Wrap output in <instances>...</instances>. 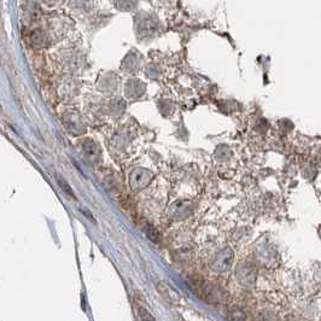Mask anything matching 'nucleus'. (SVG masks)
<instances>
[{
	"instance_id": "f257e3e1",
	"label": "nucleus",
	"mask_w": 321,
	"mask_h": 321,
	"mask_svg": "<svg viewBox=\"0 0 321 321\" xmlns=\"http://www.w3.org/2000/svg\"><path fill=\"white\" fill-rule=\"evenodd\" d=\"M233 260L234 255L232 249L226 248L223 249V250L219 251V253L214 256L212 262H210V268L216 273H225L229 270V268L232 267Z\"/></svg>"
},
{
	"instance_id": "f03ea898",
	"label": "nucleus",
	"mask_w": 321,
	"mask_h": 321,
	"mask_svg": "<svg viewBox=\"0 0 321 321\" xmlns=\"http://www.w3.org/2000/svg\"><path fill=\"white\" fill-rule=\"evenodd\" d=\"M153 175L150 171L144 168H137L135 171L132 172V174L130 176L131 187L133 188L134 191L143 190L144 187H146L147 185L150 184Z\"/></svg>"
},
{
	"instance_id": "7ed1b4c3",
	"label": "nucleus",
	"mask_w": 321,
	"mask_h": 321,
	"mask_svg": "<svg viewBox=\"0 0 321 321\" xmlns=\"http://www.w3.org/2000/svg\"><path fill=\"white\" fill-rule=\"evenodd\" d=\"M64 124L71 133L81 134L85 132V126L81 121V117L76 112H68L64 115Z\"/></svg>"
},
{
	"instance_id": "20e7f679",
	"label": "nucleus",
	"mask_w": 321,
	"mask_h": 321,
	"mask_svg": "<svg viewBox=\"0 0 321 321\" xmlns=\"http://www.w3.org/2000/svg\"><path fill=\"white\" fill-rule=\"evenodd\" d=\"M83 150L85 156L87 157L88 160L91 162L97 163L100 159V149L98 146V144L94 143L93 140L86 139L83 143Z\"/></svg>"
},
{
	"instance_id": "39448f33",
	"label": "nucleus",
	"mask_w": 321,
	"mask_h": 321,
	"mask_svg": "<svg viewBox=\"0 0 321 321\" xmlns=\"http://www.w3.org/2000/svg\"><path fill=\"white\" fill-rule=\"evenodd\" d=\"M156 28V21L152 17H143L138 21L137 29L141 35H146Z\"/></svg>"
},
{
	"instance_id": "423d86ee",
	"label": "nucleus",
	"mask_w": 321,
	"mask_h": 321,
	"mask_svg": "<svg viewBox=\"0 0 321 321\" xmlns=\"http://www.w3.org/2000/svg\"><path fill=\"white\" fill-rule=\"evenodd\" d=\"M144 90H145V87H144V85L141 84L140 81L131 80L130 83L127 84V90H126V92H127V96L130 97V98H134V97H140V94L144 92Z\"/></svg>"
},
{
	"instance_id": "0eeeda50",
	"label": "nucleus",
	"mask_w": 321,
	"mask_h": 321,
	"mask_svg": "<svg viewBox=\"0 0 321 321\" xmlns=\"http://www.w3.org/2000/svg\"><path fill=\"white\" fill-rule=\"evenodd\" d=\"M145 233H146L147 237H149L150 240L153 242V243L158 244L159 242H160V234H159V232L157 231V228L153 227V226H146Z\"/></svg>"
},
{
	"instance_id": "6e6552de",
	"label": "nucleus",
	"mask_w": 321,
	"mask_h": 321,
	"mask_svg": "<svg viewBox=\"0 0 321 321\" xmlns=\"http://www.w3.org/2000/svg\"><path fill=\"white\" fill-rule=\"evenodd\" d=\"M57 181H58V185H59V186H61V188H62V190H63V191H64V193H67V194H68V196H70L71 198H74V199H75V198H76V197H75V193H74V191H73V190H71V187H70V186H69V184H68V182H67V181H65V180H64V179H63V178H62V176H57Z\"/></svg>"
},
{
	"instance_id": "1a4fd4ad",
	"label": "nucleus",
	"mask_w": 321,
	"mask_h": 321,
	"mask_svg": "<svg viewBox=\"0 0 321 321\" xmlns=\"http://www.w3.org/2000/svg\"><path fill=\"white\" fill-rule=\"evenodd\" d=\"M139 314H140L141 321H156L155 317L151 315V314L147 313V310H145V309H140Z\"/></svg>"
},
{
	"instance_id": "9d476101",
	"label": "nucleus",
	"mask_w": 321,
	"mask_h": 321,
	"mask_svg": "<svg viewBox=\"0 0 321 321\" xmlns=\"http://www.w3.org/2000/svg\"><path fill=\"white\" fill-rule=\"evenodd\" d=\"M116 2H117L119 8H122V9L126 8L128 10V8H131V6L134 4L135 0H116Z\"/></svg>"
},
{
	"instance_id": "9b49d317",
	"label": "nucleus",
	"mask_w": 321,
	"mask_h": 321,
	"mask_svg": "<svg viewBox=\"0 0 321 321\" xmlns=\"http://www.w3.org/2000/svg\"><path fill=\"white\" fill-rule=\"evenodd\" d=\"M44 3H46V4H55L56 2H58V0H43Z\"/></svg>"
}]
</instances>
